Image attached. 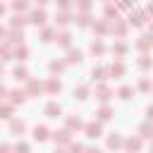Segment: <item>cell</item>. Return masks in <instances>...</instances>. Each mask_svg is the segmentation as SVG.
<instances>
[{
	"label": "cell",
	"mask_w": 153,
	"mask_h": 153,
	"mask_svg": "<svg viewBox=\"0 0 153 153\" xmlns=\"http://www.w3.org/2000/svg\"><path fill=\"white\" fill-rule=\"evenodd\" d=\"M2 12H5V5H2V2H0V14H2Z\"/></svg>",
	"instance_id": "cell-50"
},
{
	"label": "cell",
	"mask_w": 153,
	"mask_h": 153,
	"mask_svg": "<svg viewBox=\"0 0 153 153\" xmlns=\"http://www.w3.org/2000/svg\"><path fill=\"white\" fill-rule=\"evenodd\" d=\"M129 22H131V24H136V26H141V24L146 22V14H143L141 10H139V12H131V17H129Z\"/></svg>",
	"instance_id": "cell-5"
},
{
	"label": "cell",
	"mask_w": 153,
	"mask_h": 153,
	"mask_svg": "<svg viewBox=\"0 0 153 153\" xmlns=\"http://www.w3.org/2000/svg\"><path fill=\"white\" fill-rule=\"evenodd\" d=\"M108 146H110V148H120V146H122V136H120V134H112V136L108 139Z\"/></svg>",
	"instance_id": "cell-17"
},
{
	"label": "cell",
	"mask_w": 153,
	"mask_h": 153,
	"mask_svg": "<svg viewBox=\"0 0 153 153\" xmlns=\"http://www.w3.org/2000/svg\"><path fill=\"white\" fill-rule=\"evenodd\" d=\"M81 151H84L81 143H72V153H81Z\"/></svg>",
	"instance_id": "cell-41"
},
{
	"label": "cell",
	"mask_w": 153,
	"mask_h": 153,
	"mask_svg": "<svg viewBox=\"0 0 153 153\" xmlns=\"http://www.w3.org/2000/svg\"><path fill=\"white\" fill-rule=\"evenodd\" d=\"M60 88H62V84H60L57 79H50V81H48V91H50V93H60Z\"/></svg>",
	"instance_id": "cell-18"
},
{
	"label": "cell",
	"mask_w": 153,
	"mask_h": 153,
	"mask_svg": "<svg viewBox=\"0 0 153 153\" xmlns=\"http://www.w3.org/2000/svg\"><path fill=\"white\" fill-rule=\"evenodd\" d=\"M7 151H10V146H7V143H2V146H0V153H7Z\"/></svg>",
	"instance_id": "cell-46"
},
{
	"label": "cell",
	"mask_w": 153,
	"mask_h": 153,
	"mask_svg": "<svg viewBox=\"0 0 153 153\" xmlns=\"http://www.w3.org/2000/svg\"><path fill=\"white\" fill-rule=\"evenodd\" d=\"M57 43H60V45H69V43H72V33H69V31H62V33L57 36Z\"/></svg>",
	"instance_id": "cell-13"
},
{
	"label": "cell",
	"mask_w": 153,
	"mask_h": 153,
	"mask_svg": "<svg viewBox=\"0 0 153 153\" xmlns=\"http://www.w3.org/2000/svg\"><path fill=\"white\" fill-rule=\"evenodd\" d=\"M60 112H62V110H60L57 103H48V105H45V115H48V117H57Z\"/></svg>",
	"instance_id": "cell-8"
},
{
	"label": "cell",
	"mask_w": 153,
	"mask_h": 153,
	"mask_svg": "<svg viewBox=\"0 0 153 153\" xmlns=\"http://www.w3.org/2000/svg\"><path fill=\"white\" fill-rule=\"evenodd\" d=\"M79 7H81V10H88V7H91V0H79Z\"/></svg>",
	"instance_id": "cell-42"
},
{
	"label": "cell",
	"mask_w": 153,
	"mask_h": 153,
	"mask_svg": "<svg viewBox=\"0 0 153 153\" xmlns=\"http://www.w3.org/2000/svg\"><path fill=\"white\" fill-rule=\"evenodd\" d=\"M120 98H122V100L131 98V88H129V86H122V88H120Z\"/></svg>",
	"instance_id": "cell-28"
},
{
	"label": "cell",
	"mask_w": 153,
	"mask_h": 153,
	"mask_svg": "<svg viewBox=\"0 0 153 153\" xmlns=\"http://www.w3.org/2000/svg\"><path fill=\"white\" fill-rule=\"evenodd\" d=\"M148 12H151V14H153V2H151V5H148Z\"/></svg>",
	"instance_id": "cell-51"
},
{
	"label": "cell",
	"mask_w": 153,
	"mask_h": 153,
	"mask_svg": "<svg viewBox=\"0 0 153 153\" xmlns=\"http://www.w3.org/2000/svg\"><path fill=\"white\" fill-rule=\"evenodd\" d=\"M62 69H65V65H62V62H57V60H53V62H50V72H62Z\"/></svg>",
	"instance_id": "cell-31"
},
{
	"label": "cell",
	"mask_w": 153,
	"mask_h": 153,
	"mask_svg": "<svg viewBox=\"0 0 153 153\" xmlns=\"http://www.w3.org/2000/svg\"><path fill=\"white\" fill-rule=\"evenodd\" d=\"M96 96H98L100 100H108V98H110V88H108V86H98V88H96Z\"/></svg>",
	"instance_id": "cell-15"
},
{
	"label": "cell",
	"mask_w": 153,
	"mask_h": 153,
	"mask_svg": "<svg viewBox=\"0 0 153 153\" xmlns=\"http://www.w3.org/2000/svg\"><path fill=\"white\" fill-rule=\"evenodd\" d=\"M41 91H43V84L36 81V79H31L29 86H26V96H36V93H41Z\"/></svg>",
	"instance_id": "cell-2"
},
{
	"label": "cell",
	"mask_w": 153,
	"mask_h": 153,
	"mask_svg": "<svg viewBox=\"0 0 153 153\" xmlns=\"http://www.w3.org/2000/svg\"><path fill=\"white\" fill-rule=\"evenodd\" d=\"M10 96H12V103H24L26 100V91H19V88L10 91Z\"/></svg>",
	"instance_id": "cell-7"
},
{
	"label": "cell",
	"mask_w": 153,
	"mask_h": 153,
	"mask_svg": "<svg viewBox=\"0 0 153 153\" xmlns=\"http://www.w3.org/2000/svg\"><path fill=\"white\" fill-rule=\"evenodd\" d=\"M105 17H117V7H105Z\"/></svg>",
	"instance_id": "cell-36"
},
{
	"label": "cell",
	"mask_w": 153,
	"mask_h": 153,
	"mask_svg": "<svg viewBox=\"0 0 153 153\" xmlns=\"http://www.w3.org/2000/svg\"><path fill=\"white\" fill-rule=\"evenodd\" d=\"M36 2H38V5H45V2H48V0H36Z\"/></svg>",
	"instance_id": "cell-52"
},
{
	"label": "cell",
	"mask_w": 153,
	"mask_h": 153,
	"mask_svg": "<svg viewBox=\"0 0 153 153\" xmlns=\"http://www.w3.org/2000/svg\"><path fill=\"white\" fill-rule=\"evenodd\" d=\"M139 148H141V141L139 139H129L127 141V151H139Z\"/></svg>",
	"instance_id": "cell-24"
},
{
	"label": "cell",
	"mask_w": 153,
	"mask_h": 153,
	"mask_svg": "<svg viewBox=\"0 0 153 153\" xmlns=\"http://www.w3.org/2000/svg\"><path fill=\"white\" fill-rule=\"evenodd\" d=\"M139 88H141V91H148V88H151V81H148V79H143V81L139 84Z\"/></svg>",
	"instance_id": "cell-38"
},
{
	"label": "cell",
	"mask_w": 153,
	"mask_h": 153,
	"mask_svg": "<svg viewBox=\"0 0 153 153\" xmlns=\"http://www.w3.org/2000/svg\"><path fill=\"white\" fill-rule=\"evenodd\" d=\"M55 141H60V143H67V141H69V129L55 131Z\"/></svg>",
	"instance_id": "cell-16"
},
{
	"label": "cell",
	"mask_w": 153,
	"mask_h": 153,
	"mask_svg": "<svg viewBox=\"0 0 153 153\" xmlns=\"http://www.w3.org/2000/svg\"><path fill=\"white\" fill-rule=\"evenodd\" d=\"M110 74H112V76H122V74H124V65H120V62L112 65V67H110Z\"/></svg>",
	"instance_id": "cell-19"
},
{
	"label": "cell",
	"mask_w": 153,
	"mask_h": 153,
	"mask_svg": "<svg viewBox=\"0 0 153 153\" xmlns=\"http://www.w3.org/2000/svg\"><path fill=\"white\" fill-rule=\"evenodd\" d=\"M60 2V7H69V0H57Z\"/></svg>",
	"instance_id": "cell-45"
},
{
	"label": "cell",
	"mask_w": 153,
	"mask_h": 153,
	"mask_svg": "<svg viewBox=\"0 0 153 153\" xmlns=\"http://www.w3.org/2000/svg\"><path fill=\"white\" fill-rule=\"evenodd\" d=\"M0 55H5L2 60H7V55H10V48H7V45H2V48H0Z\"/></svg>",
	"instance_id": "cell-43"
},
{
	"label": "cell",
	"mask_w": 153,
	"mask_h": 153,
	"mask_svg": "<svg viewBox=\"0 0 153 153\" xmlns=\"http://www.w3.org/2000/svg\"><path fill=\"white\" fill-rule=\"evenodd\" d=\"M151 31H153V26H151Z\"/></svg>",
	"instance_id": "cell-56"
},
{
	"label": "cell",
	"mask_w": 153,
	"mask_h": 153,
	"mask_svg": "<svg viewBox=\"0 0 153 153\" xmlns=\"http://www.w3.org/2000/svg\"><path fill=\"white\" fill-rule=\"evenodd\" d=\"M10 127H12V131H14V134H17V131L22 134V131L26 129V122H24V120H12V124H10Z\"/></svg>",
	"instance_id": "cell-11"
},
{
	"label": "cell",
	"mask_w": 153,
	"mask_h": 153,
	"mask_svg": "<svg viewBox=\"0 0 153 153\" xmlns=\"http://www.w3.org/2000/svg\"><path fill=\"white\" fill-rule=\"evenodd\" d=\"M131 5V0H122V7H129Z\"/></svg>",
	"instance_id": "cell-48"
},
{
	"label": "cell",
	"mask_w": 153,
	"mask_h": 153,
	"mask_svg": "<svg viewBox=\"0 0 153 153\" xmlns=\"http://www.w3.org/2000/svg\"><path fill=\"white\" fill-rule=\"evenodd\" d=\"M86 136L88 139H98L100 136V124L98 122H88L86 124Z\"/></svg>",
	"instance_id": "cell-1"
},
{
	"label": "cell",
	"mask_w": 153,
	"mask_h": 153,
	"mask_svg": "<svg viewBox=\"0 0 153 153\" xmlns=\"http://www.w3.org/2000/svg\"><path fill=\"white\" fill-rule=\"evenodd\" d=\"M41 36H43V41H45V43H48V41H53V38H57V33H55L53 29H45Z\"/></svg>",
	"instance_id": "cell-25"
},
{
	"label": "cell",
	"mask_w": 153,
	"mask_h": 153,
	"mask_svg": "<svg viewBox=\"0 0 153 153\" xmlns=\"http://www.w3.org/2000/svg\"><path fill=\"white\" fill-rule=\"evenodd\" d=\"M24 24H26V19H24L22 14H17V17L12 19V26H24Z\"/></svg>",
	"instance_id": "cell-32"
},
{
	"label": "cell",
	"mask_w": 153,
	"mask_h": 153,
	"mask_svg": "<svg viewBox=\"0 0 153 153\" xmlns=\"http://www.w3.org/2000/svg\"><path fill=\"white\" fill-rule=\"evenodd\" d=\"M110 117H112V110H110L108 105H103V108L98 110V120H100V122H105V120H110Z\"/></svg>",
	"instance_id": "cell-10"
},
{
	"label": "cell",
	"mask_w": 153,
	"mask_h": 153,
	"mask_svg": "<svg viewBox=\"0 0 153 153\" xmlns=\"http://www.w3.org/2000/svg\"><path fill=\"white\" fill-rule=\"evenodd\" d=\"M14 151H17V153H29V146H26V143H19Z\"/></svg>",
	"instance_id": "cell-39"
},
{
	"label": "cell",
	"mask_w": 153,
	"mask_h": 153,
	"mask_svg": "<svg viewBox=\"0 0 153 153\" xmlns=\"http://www.w3.org/2000/svg\"><path fill=\"white\" fill-rule=\"evenodd\" d=\"M14 55H17V60H26V55H29V50H26V48L22 45V48H17V50H14Z\"/></svg>",
	"instance_id": "cell-27"
},
{
	"label": "cell",
	"mask_w": 153,
	"mask_h": 153,
	"mask_svg": "<svg viewBox=\"0 0 153 153\" xmlns=\"http://www.w3.org/2000/svg\"><path fill=\"white\" fill-rule=\"evenodd\" d=\"M86 153H100L98 148H86Z\"/></svg>",
	"instance_id": "cell-49"
},
{
	"label": "cell",
	"mask_w": 153,
	"mask_h": 153,
	"mask_svg": "<svg viewBox=\"0 0 153 153\" xmlns=\"http://www.w3.org/2000/svg\"><path fill=\"white\" fill-rule=\"evenodd\" d=\"M10 41H12V43H17V41L22 43V41H24V33H22V31H12V33H10Z\"/></svg>",
	"instance_id": "cell-26"
},
{
	"label": "cell",
	"mask_w": 153,
	"mask_h": 153,
	"mask_svg": "<svg viewBox=\"0 0 153 153\" xmlns=\"http://www.w3.org/2000/svg\"><path fill=\"white\" fill-rule=\"evenodd\" d=\"M146 117H148V120H153V105H148V108H146Z\"/></svg>",
	"instance_id": "cell-44"
},
{
	"label": "cell",
	"mask_w": 153,
	"mask_h": 153,
	"mask_svg": "<svg viewBox=\"0 0 153 153\" xmlns=\"http://www.w3.org/2000/svg\"><path fill=\"white\" fill-rule=\"evenodd\" d=\"M81 60H84V55H81V50H69V53H67V62H72V65L76 62V65H79Z\"/></svg>",
	"instance_id": "cell-6"
},
{
	"label": "cell",
	"mask_w": 153,
	"mask_h": 153,
	"mask_svg": "<svg viewBox=\"0 0 153 153\" xmlns=\"http://www.w3.org/2000/svg\"><path fill=\"white\" fill-rule=\"evenodd\" d=\"M105 74H108L105 67H93V79H105Z\"/></svg>",
	"instance_id": "cell-22"
},
{
	"label": "cell",
	"mask_w": 153,
	"mask_h": 153,
	"mask_svg": "<svg viewBox=\"0 0 153 153\" xmlns=\"http://www.w3.org/2000/svg\"><path fill=\"white\" fill-rule=\"evenodd\" d=\"M0 76H2V65H0Z\"/></svg>",
	"instance_id": "cell-54"
},
{
	"label": "cell",
	"mask_w": 153,
	"mask_h": 153,
	"mask_svg": "<svg viewBox=\"0 0 153 153\" xmlns=\"http://www.w3.org/2000/svg\"><path fill=\"white\" fill-rule=\"evenodd\" d=\"M12 7L22 12V10H26V7H29V2H26V0H14V2H12Z\"/></svg>",
	"instance_id": "cell-29"
},
{
	"label": "cell",
	"mask_w": 153,
	"mask_h": 153,
	"mask_svg": "<svg viewBox=\"0 0 153 153\" xmlns=\"http://www.w3.org/2000/svg\"><path fill=\"white\" fill-rule=\"evenodd\" d=\"M86 24H88V14H81L79 17V26H86Z\"/></svg>",
	"instance_id": "cell-40"
},
{
	"label": "cell",
	"mask_w": 153,
	"mask_h": 153,
	"mask_svg": "<svg viewBox=\"0 0 153 153\" xmlns=\"http://www.w3.org/2000/svg\"><path fill=\"white\" fill-rule=\"evenodd\" d=\"M14 79H17V81H26V79H29L26 67H17V69H14Z\"/></svg>",
	"instance_id": "cell-9"
},
{
	"label": "cell",
	"mask_w": 153,
	"mask_h": 153,
	"mask_svg": "<svg viewBox=\"0 0 153 153\" xmlns=\"http://www.w3.org/2000/svg\"><path fill=\"white\" fill-rule=\"evenodd\" d=\"M91 53H93V55H103V53H105V45H103L100 41H93V43H91Z\"/></svg>",
	"instance_id": "cell-14"
},
{
	"label": "cell",
	"mask_w": 153,
	"mask_h": 153,
	"mask_svg": "<svg viewBox=\"0 0 153 153\" xmlns=\"http://www.w3.org/2000/svg\"><path fill=\"white\" fill-rule=\"evenodd\" d=\"M33 139H36V141H45V139H48V127H45V124L33 127Z\"/></svg>",
	"instance_id": "cell-4"
},
{
	"label": "cell",
	"mask_w": 153,
	"mask_h": 153,
	"mask_svg": "<svg viewBox=\"0 0 153 153\" xmlns=\"http://www.w3.org/2000/svg\"><path fill=\"white\" fill-rule=\"evenodd\" d=\"M57 22H60V24H69L72 19H69V14H65V12H60V14H57Z\"/></svg>",
	"instance_id": "cell-34"
},
{
	"label": "cell",
	"mask_w": 153,
	"mask_h": 153,
	"mask_svg": "<svg viewBox=\"0 0 153 153\" xmlns=\"http://www.w3.org/2000/svg\"><path fill=\"white\" fill-rule=\"evenodd\" d=\"M2 36H5V29H2V26H0V38H2Z\"/></svg>",
	"instance_id": "cell-53"
},
{
	"label": "cell",
	"mask_w": 153,
	"mask_h": 153,
	"mask_svg": "<svg viewBox=\"0 0 153 153\" xmlns=\"http://www.w3.org/2000/svg\"><path fill=\"white\" fill-rule=\"evenodd\" d=\"M5 93H7V88H5V86H0V98H5Z\"/></svg>",
	"instance_id": "cell-47"
},
{
	"label": "cell",
	"mask_w": 153,
	"mask_h": 153,
	"mask_svg": "<svg viewBox=\"0 0 153 153\" xmlns=\"http://www.w3.org/2000/svg\"><path fill=\"white\" fill-rule=\"evenodd\" d=\"M31 24H36V26H43V24H45V12H43V10H36V12H31Z\"/></svg>",
	"instance_id": "cell-3"
},
{
	"label": "cell",
	"mask_w": 153,
	"mask_h": 153,
	"mask_svg": "<svg viewBox=\"0 0 153 153\" xmlns=\"http://www.w3.org/2000/svg\"><path fill=\"white\" fill-rule=\"evenodd\" d=\"M112 53H117V55H124V53H127V45H122V43H120V45H115V48H112Z\"/></svg>",
	"instance_id": "cell-35"
},
{
	"label": "cell",
	"mask_w": 153,
	"mask_h": 153,
	"mask_svg": "<svg viewBox=\"0 0 153 153\" xmlns=\"http://www.w3.org/2000/svg\"><path fill=\"white\" fill-rule=\"evenodd\" d=\"M88 96V88L86 86H79V88H74V98H79V100H84Z\"/></svg>",
	"instance_id": "cell-20"
},
{
	"label": "cell",
	"mask_w": 153,
	"mask_h": 153,
	"mask_svg": "<svg viewBox=\"0 0 153 153\" xmlns=\"http://www.w3.org/2000/svg\"><path fill=\"white\" fill-rule=\"evenodd\" d=\"M10 115H12V108H10V105H2V108H0V117H5V120H7Z\"/></svg>",
	"instance_id": "cell-33"
},
{
	"label": "cell",
	"mask_w": 153,
	"mask_h": 153,
	"mask_svg": "<svg viewBox=\"0 0 153 153\" xmlns=\"http://www.w3.org/2000/svg\"><path fill=\"white\" fill-rule=\"evenodd\" d=\"M139 67H141V69H148V67H151V57H148V55H143V57L139 60Z\"/></svg>",
	"instance_id": "cell-30"
},
{
	"label": "cell",
	"mask_w": 153,
	"mask_h": 153,
	"mask_svg": "<svg viewBox=\"0 0 153 153\" xmlns=\"http://www.w3.org/2000/svg\"><path fill=\"white\" fill-rule=\"evenodd\" d=\"M139 131H141V136H146V139H151V136H153V124H148V122H143V124L139 127Z\"/></svg>",
	"instance_id": "cell-12"
},
{
	"label": "cell",
	"mask_w": 153,
	"mask_h": 153,
	"mask_svg": "<svg viewBox=\"0 0 153 153\" xmlns=\"http://www.w3.org/2000/svg\"><path fill=\"white\" fill-rule=\"evenodd\" d=\"M55 153H65V151H55Z\"/></svg>",
	"instance_id": "cell-55"
},
{
	"label": "cell",
	"mask_w": 153,
	"mask_h": 153,
	"mask_svg": "<svg viewBox=\"0 0 153 153\" xmlns=\"http://www.w3.org/2000/svg\"><path fill=\"white\" fill-rule=\"evenodd\" d=\"M93 31H98V33H105V24H103V22L93 24Z\"/></svg>",
	"instance_id": "cell-37"
},
{
	"label": "cell",
	"mask_w": 153,
	"mask_h": 153,
	"mask_svg": "<svg viewBox=\"0 0 153 153\" xmlns=\"http://www.w3.org/2000/svg\"><path fill=\"white\" fill-rule=\"evenodd\" d=\"M79 127H81V120L79 117H69L67 120V129H79Z\"/></svg>",
	"instance_id": "cell-23"
},
{
	"label": "cell",
	"mask_w": 153,
	"mask_h": 153,
	"mask_svg": "<svg viewBox=\"0 0 153 153\" xmlns=\"http://www.w3.org/2000/svg\"><path fill=\"white\" fill-rule=\"evenodd\" d=\"M151 43H153V36H141V41H139V48H141V50H146Z\"/></svg>",
	"instance_id": "cell-21"
}]
</instances>
